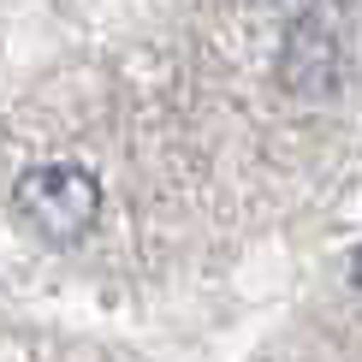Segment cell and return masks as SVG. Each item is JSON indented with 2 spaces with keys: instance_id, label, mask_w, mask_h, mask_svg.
<instances>
[{
  "instance_id": "6da1fadb",
  "label": "cell",
  "mask_w": 362,
  "mask_h": 362,
  "mask_svg": "<svg viewBox=\"0 0 362 362\" xmlns=\"http://www.w3.org/2000/svg\"><path fill=\"white\" fill-rule=\"evenodd\" d=\"M12 214L30 226V238H42L48 250H78L89 238V226L101 214V185L89 167L71 160H42L24 167L12 185Z\"/></svg>"
},
{
  "instance_id": "7a4b0ae2",
  "label": "cell",
  "mask_w": 362,
  "mask_h": 362,
  "mask_svg": "<svg viewBox=\"0 0 362 362\" xmlns=\"http://www.w3.org/2000/svg\"><path fill=\"white\" fill-rule=\"evenodd\" d=\"M351 285H356V291H362V250L351 255Z\"/></svg>"
}]
</instances>
